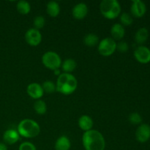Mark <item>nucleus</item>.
<instances>
[{
	"mask_svg": "<svg viewBox=\"0 0 150 150\" xmlns=\"http://www.w3.org/2000/svg\"><path fill=\"white\" fill-rule=\"evenodd\" d=\"M82 144L85 150H104L105 148L103 136L95 130L84 132L82 136Z\"/></svg>",
	"mask_w": 150,
	"mask_h": 150,
	"instance_id": "1",
	"label": "nucleus"
},
{
	"mask_svg": "<svg viewBox=\"0 0 150 150\" xmlns=\"http://www.w3.org/2000/svg\"><path fill=\"white\" fill-rule=\"evenodd\" d=\"M57 91L64 95L73 94L78 86V81L71 73H61L57 80Z\"/></svg>",
	"mask_w": 150,
	"mask_h": 150,
	"instance_id": "2",
	"label": "nucleus"
},
{
	"mask_svg": "<svg viewBox=\"0 0 150 150\" xmlns=\"http://www.w3.org/2000/svg\"><path fill=\"white\" fill-rule=\"evenodd\" d=\"M17 131L20 136L26 139H32L40 134V127L35 120L31 119H25L19 122Z\"/></svg>",
	"mask_w": 150,
	"mask_h": 150,
	"instance_id": "3",
	"label": "nucleus"
},
{
	"mask_svg": "<svg viewBox=\"0 0 150 150\" xmlns=\"http://www.w3.org/2000/svg\"><path fill=\"white\" fill-rule=\"evenodd\" d=\"M100 10L104 18L113 20L120 16L122 8L117 0H103L100 4Z\"/></svg>",
	"mask_w": 150,
	"mask_h": 150,
	"instance_id": "4",
	"label": "nucleus"
},
{
	"mask_svg": "<svg viewBox=\"0 0 150 150\" xmlns=\"http://www.w3.org/2000/svg\"><path fill=\"white\" fill-rule=\"evenodd\" d=\"M42 62L48 69L55 70L59 68L62 65V59L57 53L54 51H47L42 55Z\"/></svg>",
	"mask_w": 150,
	"mask_h": 150,
	"instance_id": "5",
	"label": "nucleus"
},
{
	"mask_svg": "<svg viewBox=\"0 0 150 150\" xmlns=\"http://www.w3.org/2000/svg\"><path fill=\"white\" fill-rule=\"evenodd\" d=\"M98 50L100 55L109 57L117 50V42L111 38H104L98 43Z\"/></svg>",
	"mask_w": 150,
	"mask_h": 150,
	"instance_id": "6",
	"label": "nucleus"
},
{
	"mask_svg": "<svg viewBox=\"0 0 150 150\" xmlns=\"http://www.w3.org/2000/svg\"><path fill=\"white\" fill-rule=\"evenodd\" d=\"M26 42L31 46H38L42 41V35L40 30L31 28L28 29L25 34Z\"/></svg>",
	"mask_w": 150,
	"mask_h": 150,
	"instance_id": "7",
	"label": "nucleus"
},
{
	"mask_svg": "<svg viewBox=\"0 0 150 150\" xmlns=\"http://www.w3.org/2000/svg\"><path fill=\"white\" fill-rule=\"evenodd\" d=\"M134 57L139 63L147 64L150 62V49L144 45H140L134 51Z\"/></svg>",
	"mask_w": 150,
	"mask_h": 150,
	"instance_id": "8",
	"label": "nucleus"
},
{
	"mask_svg": "<svg viewBox=\"0 0 150 150\" xmlns=\"http://www.w3.org/2000/svg\"><path fill=\"white\" fill-rule=\"evenodd\" d=\"M136 139L140 143H146L150 139V126L141 124L136 131Z\"/></svg>",
	"mask_w": 150,
	"mask_h": 150,
	"instance_id": "9",
	"label": "nucleus"
},
{
	"mask_svg": "<svg viewBox=\"0 0 150 150\" xmlns=\"http://www.w3.org/2000/svg\"><path fill=\"white\" fill-rule=\"evenodd\" d=\"M130 12L134 17L138 18L143 17L146 12V4L141 0H133L132 1Z\"/></svg>",
	"mask_w": 150,
	"mask_h": 150,
	"instance_id": "10",
	"label": "nucleus"
},
{
	"mask_svg": "<svg viewBox=\"0 0 150 150\" xmlns=\"http://www.w3.org/2000/svg\"><path fill=\"white\" fill-rule=\"evenodd\" d=\"M26 92L30 98L35 100H40L44 95L42 86L38 83H29L26 88Z\"/></svg>",
	"mask_w": 150,
	"mask_h": 150,
	"instance_id": "11",
	"label": "nucleus"
},
{
	"mask_svg": "<svg viewBox=\"0 0 150 150\" xmlns=\"http://www.w3.org/2000/svg\"><path fill=\"white\" fill-rule=\"evenodd\" d=\"M88 14V7L85 3L80 2L79 4H76L73 7L72 10V15L73 18L77 20H82Z\"/></svg>",
	"mask_w": 150,
	"mask_h": 150,
	"instance_id": "12",
	"label": "nucleus"
},
{
	"mask_svg": "<svg viewBox=\"0 0 150 150\" xmlns=\"http://www.w3.org/2000/svg\"><path fill=\"white\" fill-rule=\"evenodd\" d=\"M20 139V135L18 131L14 129H8L5 130L3 134V140L7 144H14Z\"/></svg>",
	"mask_w": 150,
	"mask_h": 150,
	"instance_id": "13",
	"label": "nucleus"
},
{
	"mask_svg": "<svg viewBox=\"0 0 150 150\" xmlns=\"http://www.w3.org/2000/svg\"><path fill=\"white\" fill-rule=\"evenodd\" d=\"M111 38L114 40H121L125 35V29L121 23H115L111 29Z\"/></svg>",
	"mask_w": 150,
	"mask_h": 150,
	"instance_id": "14",
	"label": "nucleus"
},
{
	"mask_svg": "<svg viewBox=\"0 0 150 150\" xmlns=\"http://www.w3.org/2000/svg\"><path fill=\"white\" fill-rule=\"evenodd\" d=\"M78 123H79V127L85 132L92 130V128L94 125L92 119L88 115H82L79 119Z\"/></svg>",
	"mask_w": 150,
	"mask_h": 150,
	"instance_id": "15",
	"label": "nucleus"
},
{
	"mask_svg": "<svg viewBox=\"0 0 150 150\" xmlns=\"http://www.w3.org/2000/svg\"><path fill=\"white\" fill-rule=\"evenodd\" d=\"M71 146L70 141L67 136H62L56 141L54 148L56 150H70Z\"/></svg>",
	"mask_w": 150,
	"mask_h": 150,
	"instance_id": "16",
	"label": "nucleus"
},
{
	"mask_svg": "<svg viewBox=\"0 0 150 150\" xmlns=\"http://www.w3.org/2000/svg\"><path fill=\"white\" fill-rule=\"evenodd\" d=\"M46 11L48 16H51V17H57L60 13L59 4L55 1H48L46 5Z\"/></svg>",
	"mask_w": 150,
	"mask_h": 150,
	"instance_id": "17",
	"label": "nucleus"
},
{
	"mask_svg": "<svg viewBox=\"0 0 150 150\" xmlns=\"http://www.w3.org/2000/svg\"><path fill=\"white\" fill-rule=\"evenodd\" d=\"M149 38V31L146 28L142 27L138 29L135 35V40L138 44H143Z\"/></svg>",
	"mask_w": 150,
	"mask_h": 150,
	"instance_id": "18",
	"label": "nucleus"
},
{
	"mask_svg": "<svg viewBox=\"0 0 150 150\" xmlns=\"http://www.w3.org/2000/svg\"><path fill=\"white\" fill-rule=\"evenodd\" d=\"M77 66V63L73 59H67L62 62V69L65 73H71L75 70Z\"/></svg>",
	"mask_w": 150,
	"mask_h": 150,
	"instance_id": "19",
	"label": "nucleus"
},
{
	"mask_svg": "<svg viewBox=\"0 0 150 150\" xmlns=\"http://www.w3.org/2000/svg\"><path fill=\"white\" fill-rule=\"evenodd\" d=\"M83 42L88 47H95L99 43V38L95 34H87L83 38Z\"/></svg>",
	"mask_w": 150,
	"mask_h": 150,
	"instance_id": "20",
	"label": "nucleus"
},
{
	"mask_svg": "<svg viewBox=\"0 0 150 150\" xmlns=\"http://www.w3.org/2000/svg\"><path fill=\"white\" fill-rule=\"evenodd\" d=\"M16 8L20 14L26 15L30 12L31 6L28 1H25V0H21V1H18Z\"/></svg>",
	"mask_w": 150,
	"mask_h": 150,
	"instance_id": "21",
	"label": "nucleus"
},
{
	"mask_svg": "<svg viewBox=\"0 0 150 150\" xmlns=\"http://www.w3.org/2000/svg\"><path fill=\"white\" fill-rule=\"evenodd\" d=\"M33 108L35 109V112L40 115H42L46 113L47 111V105L45 101L42 100H37L35 102L33 105Z\"/></svg>",
	"mask_w": 150,
	"mask_h": 150,
	"instance_id": "22",
	"label": "nucleus"
},
{
	"mask_svg": "<svg viewBox=\"0 0 150 150\" xmlns=\"http://www.w3.org/2000/svg\"><path fill=\"white\" fill-rule=\"evenodd\" d=\"M42 89L44 91V93L47 94H52L54 93L55 91H57V86H56V84L51 81H45L43 82L42 85Z\"/></svg>",
	"mask_w": 150,
	"mask_h": 150,
	"instance_id": "23",
	"label": "nucleus"
},
{
	"mask_svg": "<svg viewBox=\"0 0 150 150\" xmlns=\"http://www.w3.org/2000/svg\"><path fill=\"white\" fill-rule=\"evenodd\" d=\"M120 22H121V24L123 26H130L133 22V18L132 17V16L127 13H122V14H120Z\"/></svg>",
	"mask_w": 150,
	"mask_h": 150,
	"instance_id": "24",
	"label": "nucleus"
},
{
	"mask_svg": "<svg viewBox=\"0 0 150 150\" xmlns=\"http://www.w3.org/2000/svg\"><path fill=\"white\" fill-rule=\"evenodd\" d=\"M45 19L42 16H38L35 18L33 21L34 28L38 30L42 29L45 26Z\"/></svg>",
	"mask_w": 150,
	"mask_h": 150,
	"instance_id": "25",
	"label": "nucleus"
},
{
	"mask_svg": "<svg viewBox=\"0 0 150 150\" xmlns=\"http://www.w3.org/2000/svg\"><path fill=\"white\" fill-rule=\"evenodd\" d=\"M128 120L132 125H140L141 124H142L143 119L139 113L134 112L129 115Z\"/></svg>",
	"mask_w": 150,
	"mask_h": 150,
	"instance_id": "26",
	"label": "nucleus"
},
{
	"mask_svg": "<svg viewBox=\"0 0 150 150\" xmlns=\"http://www.w3.org/2000/svg\"><path fill=\"white\" fill-rule=\"evenodd\" d=\"M117 49L120 53H125L128 51L129 45L125 41H120L118 43H117Z\"/></svg>",
	"mask_w": 150,
	"mask_h": 150,
	"instance_id": "27",
	"label": "nucleus"
},
{
	"mask_svg": "<svg viewBox=\"0 0 150 150\" xmlns=\"http://www.w3.org/2000/svg\"><path fill=\"white\" fill-rule=\"evenodd\" d=\"M18 150H37V149L36 146L31 142H24L21 144Z\"/></svg>",
	"mask_w": 150,
	"mask_h": 150,
	"instance_id": "28",
	"label": "nucleus"
},
{
	"mask_svg": "<svg viewBox=\"0 0 150 150\" xmlns=\"http://www.w3.org/2000/svg\"><path fill=\"white\" fill-rule=\"evenodd\" d=\"M0 150H7V147L5 144L0 143Z\"/></svg>",
	"mask_w": 150,
	"mask_h": 150,
	"instance_id": "29",
	"label": "nucleus"
},
{
	"mask_svg": "<svg viewBox=\"0 0 150 150\" xmlns=\"http://www.w3.org/2000/svg\"><path fill=\"white\" fill-rule=\"evenodd\" d=\"M54 74L55 75H57V76H59L60 74H61V73H60V71H59V69H57V70H54Z\"/></svg>",
	"mask_w": 150,
	"mask_h": 150,
	"instance_id": "30",
	"label": "nucleus"
}]
</instances>
